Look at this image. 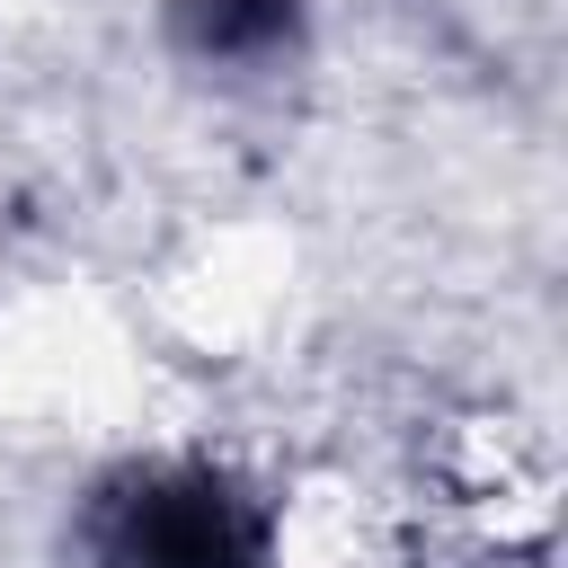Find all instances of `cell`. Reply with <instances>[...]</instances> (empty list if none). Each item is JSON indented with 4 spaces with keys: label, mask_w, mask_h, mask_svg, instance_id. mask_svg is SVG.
<instances>
[{
    "label": "cell",
    "mask_w": 568,
    "mask_h": 568,
    "mask_svg": "<svg viewBox=\"0 0 568 568\" xmlns=\"http://www.w3.org/2000/svg\"><path fill=\"white\" fill-rule=\"evenodd\" d=\"M169 27L195 62H266L293 44L302 0H169Z\"/></svg>",
    "instance_id": "cell-2"
},
{
    "label": "cell",
    "mask_w": 568,
    "mask_h": 568,
    "mask_svg": "<svg viewBox=\"0 0 568 568\" xmlns=\"http://www.w3.org/2000/svg\"><path fill=\"white\" fill-rule=\"evenodd\" d=\"M98 568H266V506L213 462L124 470L89 515Z\"/></svg>",
    "instance_id": "cell-1"
}]
</instances>
